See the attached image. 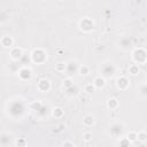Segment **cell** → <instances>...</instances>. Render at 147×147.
<instances>
[{
	"instance_id": "obj_11",
	"label": "cell",
	"mask_w": 147,
	"mask_h": 147,
	"mask_svg": "<svg viewBox=\"0 0 147 147\" xmlns=\"http://www.w3.org/2000/svg\"><path fill=\"white\" fill-rule=\"evenodd\" d=\"M93 84H94V86H95L96 88H103V87L106 86V79H105L102 76H98V77L94 78Z\"/></svg>"
},
{
	"instance_id": "obj_18",
	"label": "cell",
	"mask_w": 147,
	"mask_h": 147,
	"mask_svg": "<svg viewBox=\"0 0 147 147\" xmlns=\"http://www.w3.org/2000/svg\"><path fill=\"white\" fill-rule=\"evenodd\" d=\"M95 90H96V87L94 86V84H93V83H88V84H86V85H85V87H84V91H85L86 93H88V94H91V93L95 92Z\"/></svg>"
},
{
	"instance_id": "obj_20",
	"label": "cell",
	"mask_w": 147,
	"mask_h": 147,
	"mask_svg": "<svg viewBox=\"0 0 147 147\" xmlns=\"http://www.w3.org/2000/svg\"><path fill=\"white\" fill-rule=\"evenodd\" d=\"M138 140L141 141V142H145L147 141V131H139L138 132Z\"/></svg>"
},
{
	"instance_id": "obj_17",
	"label": "cell",
	"mask_w": 147,
	"mask_h": 147,
	"mask_svg": "<svg viewBox=\"0 0 147 147\" xmlns=\"http://www.w3.org/2000/svg\"><path fill=\"white\" fill-rule=\"evenodd\" d=\"M126 139H127L130 142H134L136 140H138V132H136V131H130V132L126 134Z\"/></svg>"
},
{
	"instance_id": "obj_16",
	"label": "cell",
	"mask_w": 147,
	"mask_h": 147,
	"mask_svg": "<svg viewBox=\"0 0 147 147\" xmlns=\"http://www.w3.org/2000/svg\"><path fill=\"white\" fill-rule=\"evenodd\" d=\"M63 115H64V111H63V109L61 107H55L53 109V116L55 118H61Z\"/></svg>"
},
{
	"instance_id": "obj_3",
	"label": "cell",
	"mask_w": 147,
	"mask_h": 147,
	"mask_svg": "<svg viewBox=\"0 0 147 147\" xmlns=\"http://www.w3.org/2000/svg\"><path fill=\"white\" fill-rule=\"evenodd\" d=\"M115 74V65L111 62H106L101 65V76L103 78H111Z\"/></svg>"
},
{
	"instance_id": "obj_10",
	"label": "cell",
	"mask_w": 147,
	"mask_h": 147,
	"mask_svg": "<svg viewBox=\"0 0 147 147\" xmlns=\"http://www.w3.org/2000/svg\"><path fill=\"white\" fill-rule=\"evenodd\" d=\"M122 131H123V125H122V124L116 123V124H113V125H111V129H110L111 136L118 138V137H121V132H122Z\"/></svg>"
},
{
	"instance_id": "obj_9",
	"label": "cell",
	"mask_w": 147,
	"mask_h": 147,
	"mask_svg": "<svg viewBox=\"0 0 147 147\" xmlns=\"http://www.w3.org/2000/svg\"><path fill=\"white\" fill-rule=\"evenodd\" d=\"M0 42H1V46H2L3 48H13L14 39H13V37H10V36H3V37L1 38V40H0Z\"/></svg>"
},
{
	"instance_id": "obj_22",
	"label": "cell",
	"mask_w": 147,
	"mask_h": 147,
	"mask_svg": "<svg viewBox=\"0 0 147 147\" xmlns=\"http://www.w3.org/2000/svg\"><path fill=\"white\" fill-rule=\"evenodd\" d=\"M71 86H74V82H72V79H71L70 77L65 78V79L63 80V87H64L65 90H68V88H70Z\"/></svg>"
},
{
	"instance_id": "obj_7",
	"label": "cell",
	"mask_w": 147,
	"mask_h": 147,
	"mask_svg": "<svg viewBox=\"0 0 147 147\" xmlns=\"http://www.w3.org/2000/svg\"><path fill=\"white\" fill-rule=\"evenodd\" d=\"M37 88L40 91V92H48L49 88H51V82L46 78H42L38 82L37 84Z\"/></svg>"
},
{
	"instance_id": "obj_14",
	"label": "cell",
	"mask_w": 147,
	"mask_h": 147,
	"mask_svg": "<svg viewBox=\"0 0 147 147\" xmlns=\"http://www.w3.org/2000/svg\"><path fill=\"white\" fill-rule=\"evenodd\" d=\"M9 137H10V136H8L7 133H2V134H1L0 141H1V145H2V147H6L7 145H10L11 138H9Z\"/></svg>"
},
{
	"instance_id": "obj_4",
	"label": "cell",
	"mask_w": 147,
	"mask_h": 147,
	"mask_svg": "<svg viewBox=\"0 0 147 147\" xmlns=\"http://www.w3.org/2000/svg\"><path fill=\"white\" fill-rule=\"evenodd\" d=\"M79 28H80V30H83V31H85V32H88V31L93 30L94 23H93V21H92L91 18L84 17V18L79 22Z\"/></svg>"
},
{
	"instance_id": "obj_13",
	"label": "cell",
	"mask_w": 147,
	"mask_h": 147,
	"mask_svg": "<svg viewBox=\"0 0 147 147\" xmlns=\"http://www.w3.org/2000/svg\"><path fill=\"white\" fill-rule=\"evenodd\" d=\"M107 107H108V109H110V110L117 109V107H118V100L115 99V98L108 99V101H107Z\"/></svg>"
},
{
	"instance_id": "obj_21",
	"label": "cell",
	"mask_w": 147,
	"mask_h": 147,
	"mask_svg": "<svg viewBox=\"0 0 147 147\" xmlns=\"http://www.w3.org/2000/svg\"><path fill=\"white\" fill-rule=\"evenodd\" d=\"M55 69H56L57 72H64V71L67 70V63H64V62H60V63L56 64Z\"/></svg>"
},
{
	"instance_id": "obj_1",
	"label": "cell",
	"mask_w": 147,
	"mask_h": 147,
	"mask_svg": "<svg viewBox=\"0 0 147 147\" xmlns=\"http://www.w3.org/2000/svg\"><path fill=\"white\" fill-rule=\"evenodd\" d=\"M31 60L37 64H41L47 60V52L42 48H36L31 53Z\"/></svg>"
},
{
	"instance_id": "obj_12",
	"label": "cell",
	"mask_w": 147,
	"mask_h": 147,
	"mask_svg": "<svg viewBox=\"0 0 147 147\" xmlns=\"http://www.w3.org/2000/svg\"><path fill=\"white\" fill-rule=\"evenodd\" d=\"M94 123H95V118H94V116H92V115H86V116L83 118V124H84L85 126H87V127L94 125Z\"/></svg>"
},
{
	"instance_id": "obj_2",
	"label": "cell",
	"mask_w": 147,
	"mask_h": 147,
	"mask_svg": "<svg viewBox=\"0 0 147 147\" xmlns=\"http://www.w3.org/2000/svg\"><path fill=\"white\" fill-rule=\"evenodd\" d=\"M132 60L134 61L136 64H142L147 61V52L139 47V48H136L133 52H132Z\"/></svg>"
},
{
	"instance_id": "obj_8",
	"label": "cell",
	"mask_w": 147,
	"mask_h": 147,
	"mask_svg": "<svg viewBox=\"0 0 147 147\" xmlns=\"http://www.w3.org/2000/svg\"><path fill=\"white\" fill-rule=\"evenodd\" d=\"M10 57L14 60V61H17V60H20L21 57H22V55H23V48H21V47H13L11 49H10Z\"/></svg>"
},
{
	"instance_id": "obj_15",
	"label": "cell",
	"mask_w": 147,
	"mask_h": 147,
	"mask_svg": "<svg viewBox=\"0 0 147 147\" xmlns=\"http://www.w3.org/2000/svg\"><path fill=\"white\" fill-rule=\"evenodd\" d=\"M127 70H129V74H131L133 76H136V75H138L140 72V68H139L138 64H131Z\"/></svg>"
},
{
	"instance_id": "obj_23",
	"label": "cell",
	"mask_w": 147,
	"mask_h": 147,
	"mask_svg": "<svg viewBox=\"0 0 147 147\" xmlns=\"http://www.w3.org/2000/svg\"><path fill=\"white\" fill-rule=\"evenodd\" d=\"M16 146L17 147H26V140L24 138H18L16 140Z\"/></svg>"
},
{
	"instance_id": "obj_19",
	"label": "cell",
	"mask_w": 147,
	"mask_h": 147,
	"mask_svg": "<svg viewBox=\"0 0 147 147\" xmlns=\"http://www.w3.org/2000/svg\"><path fill=\"white\" fill-rule=\"evenodd\" d=\"M78 72L82 75V76H85V75H88L90 74V68L85 64H82L79 65V69H78Z\"/></svg>"
},
{
	"instance_id": "obj_24",
	"label": "cell",
	"mask_w": 147,
	"mask_h": 147,
	"mask_svg": "<svg viewBox=\"0 0 147 147\" xmlns=\"http://www.w3.org/2000/svg\"><path fill=\"white\" fill-rule=\"evenodd\" d=\"M83 140L84 141H91L92 140V133L91 132H85V133H83Z\"/></svg>"
},
{
	"instance_id": "obj_6",
	"label": "cell",
	"mask_w": 147,
	"mask_h": 147,
	"mask_svg": "<svg viewBox=\"0 0 147 147\" xmlns=\"http://www.w3.org/2000/svg\"><path fill=\"white\" fill-rule=\"evenodd\" d=\"M18 77L21 78V80H30L32 77V70L28 67H23L18 70Z\"/></svg>"
},
{
	"instance_id": "obj_5",
	"label": "cell",
	"mask_w": 147,
	"mask_h": 147,
	"mask_svg": "<svg viewBox=\"0 0 147 147\" xmlns=\"http://www.w3.org/2000/svg\"><path fill=\"white\" fill-rule=\"evenodd\" d=\"M116 86H117L118 90L124 91L130 86V79L127 77H125V76H119L116 79Z\"/></svg>"
},
{
	"instance_id": "obj_25",
	"label": "cell",
	"mask_w": 147,
	"mask_h": 147,
	"mask_svg": "<svg viewBox=\"0 0 147 147\" xmlns=\"http://www.w3.org/2000/svg\"><path fill=\"white\" fill-rule=\"evenodd\" d=\"M62 147H75V145L71 142V141H64Z\"/></svg>"
}]
</instances>
